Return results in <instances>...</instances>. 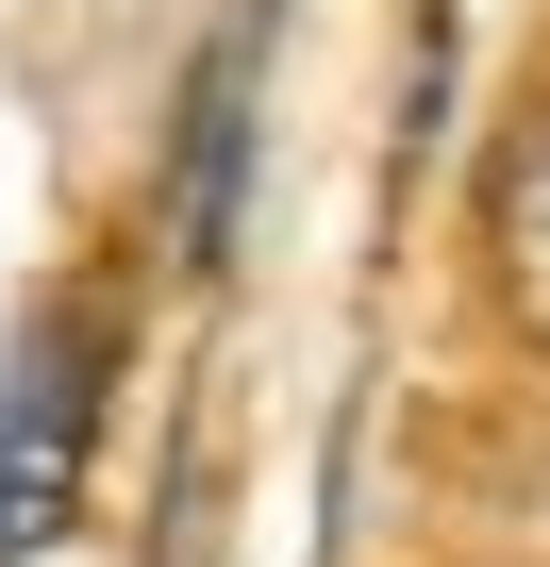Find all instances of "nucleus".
Returning <instances> with one entry per match:
<instances>
[{"label":"nucleus","instance_id":"nucleus-1","mask_svg":"<svg viewBox=\"0 0 550 567\" xmlns=\"http://www.w3.org/2000/svg\"><path fill=\"white\" fill-rule=\"evenodd\" d=\"M101 401H117V301H51L0 368V567H34L101 467Z\"/></svg>","mask_w":550,"mask_h":567},{"label":"nucleus","instance_id":"nucleus-2","mask_svg":"<svg viewBox=\"0 0 550 567\" xmlns=\"http://www.w3.org/2000/svg\"><path fill=\"white\" fill-rule=\"evenodd\" d=\"M267 34H284V0H234L184 68V151H167V250L217 284L234 267V217H250V117H267Z\"/></svg>","mask_w":550,"mask_h":567},{"label":"nucleus","instance_id":"nucleus-3","mask_svg":"<svg viewBox=\"0 0 550 567\" xmlns=\"http://www.w3.org/2000/svg\"><path fill=\"white\" fill-rule=\"evenodd\" d=\"M484 267H500V301H517V334L550 351V117L500 151V184H484Z\"/></svg>","mask_w":550,"mask_h":567}]
</instances>
